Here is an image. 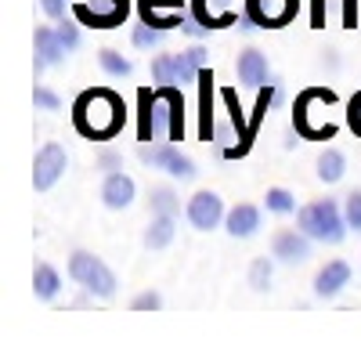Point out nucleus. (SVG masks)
<instances>
[{"instance_id": "6ab92c4d", "label": "nucleus", "mask_w": 361, "mask_h": 347, "mask_svg": "<svg viewBox=\"0 0 361 347\" xmlns=\"http://www.w3.org/2000/svg\"><path fill=\"white\" fill-rule=\"evenodd\" d=\"M206 62H209V51H206V47H199V44H192L188 51H180V54H177L180 87H188V83H199V73L206 69Z\"/></svg>"}, {"instance_id": "9b49d317", "label": "nucleus", "mask_w": 361, "mask_h": 347, "mask_svg": "<svg viewBox=\"0 0 361 347\" xmlns=\"http://www.w3.org/2000/svg\"><path fill=\"white\" fill-rule=\"evenodd\" d=\"M137 11H141V22L163 29V33L185 25V15H180L185 0H137Z\"/></svg>"}, {"instance_id": "2f4dec72", "label": "nucleus", "mask_w": 361, "mask_h": 347, "mask_svg": "<svg viewBox=\"0 0 361 347\" xmlns=\"http://www.w3.org/2000/svg\"><path fill=\"white\" fill-rule=\"evenodd\" d=\"M130 308H134V311H159V308H163V297L156 293V289H145V293H137V297L130 300Z\"/></svg>"}, {"instance_id": "7c9ffc66", "label": "nucleus", "mask_w": 361, "mask_h": 347, "mask_svg": "<svg viewBox=\"0 0 361 347\" xmlns=\"http://www.w3.org/2000/svg\"><path fill=\"white\" fill-rule=\"evenodd\" d=\"M33 102H37V109H44V112H58V109H62V98H58L51 87H44V83L33 87Z\"/></svg>"}, {"instance_id": "7ed1b4c3", "label": "nucleus", "mask_w": 361, "mask_h": 347, "mask_svg": "<svg viewBox=\"0 0 361 347\" xmlns=\"http://www.w3.org/2000/svg\"><path fill=\"white\" fill-rule=\"evenodd\" d=\"M296 228H304L314 243H325V246H340L347 239V217H343V207L336 199H314L307 207L296 210Z\"/></svg>"}, {"instance_id": "bb28decb", "label": "nucleus", "mask_w": 361, "mask_h": 347, "mask_svg": "<svg viewBox=\"0 0 361 347\" xmlns=\"http://www.w3.org/2000/svg\"><path fill=\"white\" fill-rule=\"evenodd\" d=\"M271 282H275V264H271L267 257H257L250 264V286L257 289V293H267Z\"/></svg>"}, {"instance_id": "39448f33", "label": "nucleus", "mask_w": 361, "mask_h": 347, "mask_svg": "<svg viewBox=\"0 0 361 347\" xmlns=\"http://www.w3.org/2000/svg\"><path fill=\"white\" fill-rule=\"evenodd\" d=\"M127 15H130V0H94V4L73 8V18L90 29H116L127 22Z\"/></svg>"}, {"instance_id": "f3484780", "label": "nucleus", "mask_w": 361, "mask_h": 347, "mask_svg": "<svg viewBox=\"0 0 361 347\" xmlns=\"http://www.w3.org/2000/svg\"><path fill=\"white\" fill-rule=\"evenodd\" d=\"M192 15H195L206 29H221V25L238 22L235 11H231V0H192Z\"/></svg>"}, {"instance_id": "1a4fd4ad", "label": "nucleus", "mask_w": 361, "mask_h": 347, "mask_svg": "<svg viewBox=\"0 0 361 347\" xmlns=\"http://www.w3.org/2000/svg\"><path fill=\"white\" fill-rule=\"evenodd\" d=\"M185 214H188L192 228H199V231H214V228H221L224 217H228L224 199H221L217 192H209V188H202V192H195V195L188 199Z\"/></svg>"}, {"instance_id": "4468645a", "label": "nucleus", "mask_w": 361, "mask_h": 347, "mask_svg": "<svg viewBox=\"0 0 361 347\" xmlns=\"http://www.w3.org/2000/svg\"><path fill=\"white\" fill-rule=\"evenodd\" d=\"M260 224H264V217H260V207H253V202H238L224 217V231L231 239H253Z\"/></svg>"}, {"instance_id": "6e6552de", "label": "nucleus", "mask_w": 361, "mask_h": 347, "mask_svg": "<svg viewBox=\"0 0 361 347\" xmlns=\"http://www.w3.org/2000/svg\"><path fill=\"white\" fill-rule=\"evenodd\" d=\"M311 236L304 228H282V231H275V239H271V257L279 260V264H289V268H296V264H304V260L311 257Z\"/></svg>"}, {"instance_id": "f03ea898", "label": "nucleus", "mask_w": 361, "mask_h": 347, "mask_svg": "<svg viewBox=\"0 0 361 347\" xmlns=\"http://www.w3.org/2000/svg\"><path fill=\"white\" fill-rule=\"evenodd\" d=\"M127 105L109 87H90L73 102V127L90 141H109L123 130Z\"/></svg>"}, {"instance_id": "393cba45", "label": "nucleus", "mask_w": 361, "mask_h": 347, "mask_svg": "<svg viewBox=\"0 0 361 347\" xmlns=\"http://www.w3.org/2000/svg\"><path fill=\"white\" fill-rule=\"evenodd\" d=\"M98 264H102V260H98L94 253H87V250H73V257H69V279L83 286V282L90 279V272H94Z\"/></svg>"}, {"instance_id": "a211bd4d", "label": "nucleus", "mask_w": 361, "mask_h": 347, "mask_svg": "<svg viewBox=\"0 0 361 347\" xmlns=\"http://www.w3.org/2000/svg\"><path fill=\"white\" fill-rule=\"evenodd\" d=\"M177 236V217L170 214H152V221H148L145 228V250H166Z\"/></svg>"}, {"instance_id": "c85d7f7f", "label": "nucleus", "mask_w": 361, "mask_h": 347, "mask_svg": "<svg viewBox=\"0 0 361 347\" xmlns=\"http://www.w3.org/2000/svg\"><path fill=\"white\" fill-rule=\"evenodd\" d=\"M130 44H134V47H141V51H156V47L163 44V29L141 22V25H134V29H130Z\"/></svg>"}, {"instance_id": "0eeeda50", "label": "nucleus", "mask_w": 361, "mask_h": 347, "mask_svg": "<svg viewBox=\"0 0 361 347\" xmlns=\"http://www.w3.org/2000/svg\"><path fill=\"white\" fill-rule=\"evenodd\" d=\"M66 166H69V156H66V149H62L58 141H47L44 149L37 152V159H33V188H37V192H47V188H54L58 181H62Z\"/></svg>"}, {"instance_id": "f8f14e48", "label": "nucleus", "mask_w": 361, "mask_h": 347, "mask_svg": "<svg viewBox=\"0 0 361 347\" xmlns=\"http://www.w3.org/2000/svg\"><path fill=\"white\" fill-rule=\"evenodd\" d=\"M66 44H62V37H58V29H51V25H37V62H33V69H37V76H44L51 66H62L66 62Z\"/></svg>"}, {"instance_id": "cd10ccee", "label": "nucleus", "mask_w": 361, "mask_h": 347, "mask_svg": "<svg viewBox=\"0 0 361 347\" xmlns=\"http://www.w3.org/2000/svg\"><path fill=\"white\" fill-rule=\"evenodd\" d=\"M152 80H156V83H180L177 54H156V58H152Z\"/></svg>"}, {"instance_id": "5701e85b", "label": "nucleus", "mask_w": 361, "mask_h": 347, "mask_svg": "<svg viewBox=\"0 0 361 347\" xmlns=\"http://www.w3.org/2000/svg\"><path fill=\"white\" fill-rule=\"evenodd\" d=\"M148 214H170V217H177L180 214V195L170 185H156L152 192H148Z\"/></svg>"}, {"instance_id": "ddd939ff", "label": "nucleus", "mask_w": 361, "mask_h": 347, "mask_svg": "<svg viewBox=\"0 0 361 347\" xmlns=\"http://www.w3.org/2000/svg\"><path fill=\"white\" fill-rule=\"evenodd\" d=\"M134 195H137V185H134L130 174H123V170L105 174V181H102V202H105L109 210H127L130 202H134Z\"/></svg>"}, {"instance_id": "aec40b11", "label": "nucleus", "mask_w": 361, "mask_h": 347, "mask_svg": "<svg viewBox=\"0 0 361 347\" xmlns=\"http://www.w3.org/2000/svg\"><path fill=\"white\" fill-rule=\"evenodd\" d=\"M318 181H325V185H340L343 181V174H347V156L340 152V149H325L322 156H318Z\"/></svg>"}, {"instance_id": "b1692460", "label": "nucleus", "mask_w": 361, "mask_h": 347, "mask_svg": "<svg viewBox=\"0 0 361 347\" xmlns=\"http://www.w3.org/2000/svg\"><path fill=\"white\" fill-rule=\"evenodd\" d=\"M98 66H102L109 76H116V80H127V76L134 73V62H130V58H123L116 47H102V51H98Z\"/></svg>"}, {"instance_id": "2eb2a0df", "label": "nucleus", "mask_w": 361, "mask_h": 347, "mask_svg": "<svg viewBox=\"0 0 361 347\" xmlns=\"http://www.w3.org/2000/svg\"><path fill=\"white\" fill-rule=\"evenodd\" d=\"M235 73H238V83H243V87H250V91H260V87L267 83V54H260L257 47L238 51Z\"/></svg>"}, {"instance_id": "412c9836", "label": "nucleus", "mask_w": 361, "mask_h": 347, "mask_svg": "<svg viewBox=\"0 0 361 347\" xmlns=\"http://www.w3.org/2000/svg\"><path fill=\"white\" fill-rule=\"evenodd\" d=\"M116 275H112V268L105 264V260H102V264L94 268V272H90V279L83 282V289H87V293L90 297H98V300H112L116 297Z\"/></svg>"}, {"instance_id": "20e7f679", "label": "nucleus", "mask_w": 361, "mask_h": 347, "mask_svg": "<svg viewBox=\"0 0 361 347\" xmlns=\"http://www.w3.org/2000/svg\"><path fill=\"white\" fill-rule=\"evenodd\" d=\"M141 163L156 166V170H166L170 178H180V181H192L195 178V163L188 156H180V149L173 141H163V145H141Z\"/></svg>"}, {"instance_id": "423d86ee", "label": "nucleus", "mask_w": 361, "mask_h": 347, "mask_svg": "<svg viewBox=\"0 0 361 347\" xmlns=\"http://www.w3.org/2000/svg\"><path fill=\"white\" fill-rule=\"evenodd\" d=\"M318 105H336V91H329V87H307L304 95L296 98L293 105V123H296V134L304 138H318Z\"/></svg>"}, {"instance_id": "9d476101", "label": "nucleus", "mask_w": 361, "mask_h": 347, "mask_svg": "<svg viewBox=\"0 0 361 347\" xmlns=\"http://www.w3.org/2000/svg\"><path fill=\"white\" fill-rule=\"evenodd\" d=\"M300 0H246V15L264 29H282L296 18Z\"/></svg>"}, {"instance_id": "473e14b6", "label": "nucleus", "mask_w": 361, "mask_h": 347, "mask_svg": "<svg viewBox=\"0 0 361 347\" xmlns=\"http://www.w3.org/2000/svg\"><path fill=\"white\" fill-rule=\"evenodd\" d=\"M54 29H58V37H62L66 51H76V47H80V25H73V22H66V18H62Z\"/></svg>"}, {"instance_id": "c756f323", "label": "nucleus", "mask_w": 361, "mask_h": 347, "mask_svg": "<svg viewBox=\"0 0 361 347\" xmlns=\"http://www.w3.org/2000/svg\"><path fill=\"white\" fill-rule=\"evenodd\" d=\"M343 217H347L350 231H361V188H354L350 195H343Z\"/></svg>"}, {"instance_id": "dca6fc26", "label": "nucleus", "mask_w": 361, "mask_h": 347, "mask_svg": "<svg viewBox=\"0 0 361 347\" xmlns=\"http://www.w3.org/2000/svg\"><path fill=\"white\" fill-rule=\"evenodd\" d=\"M347 282H350V264L347 260H329V264L314 275V297L333 300V297H340V289Z\"/></svg>"}, {"instance_id": "4be33fe9", "label": "nucleus", "mask_w": 361, "mask_h": 347, "mask_svg": "<svg viewBox=\"0 0 361 347\" xmlns=\"http://www.w3.org/2000/svg\"><path fill=\"white\" fill-rule=\"evenodd\" d=\"M33 293H37V300H54L58 293H62V275H58L51 264H37V272H33Z\"/></svg>"}, {"instance_id": "a878e982", "label": "nucleus", "mask_w": 361, "mask_h": 347, "mask_svg": "<svg viewBox=\"0 0 361 347\" xmlns=\"http://www.w3.org/2000/svg\"><path fill=\"white\" fill-rule=\"evenodd\" d=\"M264 207H267L271 214H279V217L296 214V195H293L289 188H267V195H264Z\"/></svg>"}, {"instance_id": "c9c22d12", "label": "nucleus", "mask_w": 361, "mask_h": 347, "mask_svg": "<svg viewBox=\"0 0 361 347\" xmlns=\"http://www.w3.org/2000/svg\"><path fill=\"white\" fill-rule=\"evenodd\" d=\"M40 8H44V15H47V18L62 22V18H66V8H69V4H66V0H40Z\"/></svg>"}, {"instance_id": "f257e3e1", "label": "nucleus", "mask_w": 361, "mask_h": 347, "mask_svg": "<svg viewBox=\"0 0 361 347\" xmlns=\"http://www.w3.org/2000/svg\"><path fill=\"white\" fill-rule=\"evenodd\" d=\"M180 134H185V95L173 83H159L156 91H141L137 141L163 145V141H180Z\"/></svg>"}, {"instance_id": "f704fd0d", "label": "nucleus", "mask_w": 361, "mask_h": 347, "mask_svg": "<svg viewBox=\"0 0 361 347\" xmlns=\"http://www.w3.org/2000/svg\"><path fill=\"white\" fill-rule=\"evenodd\" d=\"M347 123H350V130L361 138V91L350 98V105H347Z\"/></svg>"}, {"instance_id": "72a5a7b5", "label": "nucleus", "mask_w": 361, "mask_h": 347, "mask_svg": "<svg viewBox=\"0 0 361 347\" xmlns=\"http://www.w3.org/2000/svg\"><path fill=\"white\" fill-rule=\"evenodd\" d=\"M98 170H105V174L123 170V156H119L116 149H102V152H98Z\"/></svg>"}]
</instances>
